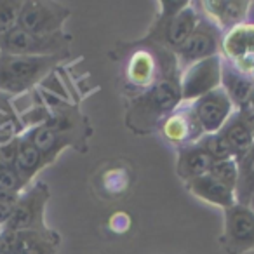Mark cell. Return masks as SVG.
<instances>
[{
	"label": "cell",
	"instance_id": "1",
	"mask_svg": "<svg viewBox=\"0 0 254 254\" xmlns=\"http://www.w3.org/2000/svg\"><path fill=\"white\" fill-rule=\"evenodd\" d=\"M181 70L171 66L159 82L146 92L129 99L126 127L134 134H152L159 131L164 120L181 105Z\"/></svg>",
	"mask_w": 254,
	"mask_h": 254
},
{
	"label": "cell",
	"instance_id": "2",
	"mask_svg": "<svg viewBox=\"0 0 254 254\" xmlns=\"http://www.w3.org/2000/svg\"><path fill=\"white\" fill-rule=\"evenodd\" d=\"M126 47L120 71V87L129 99L146 92L171 66L178 64L174 54L157 44L141 40Z\"/></svg>",
	"mask_w": 254,
	"mask_h": 254
},
{
	"label": "cell",
	"instance_id": "3",
	"mask_svg": "<svg viewBox=\"0 0 254 254\" xmlns=\"http://www.w3.org/2000/svg\"><path fill=\"white\" fill-rule=\"evenodd\" d=\"M68 58L70 53L60 56H11L0 53V96L11 99L35 91Z\"/></svg>",
	"mask_w": 254,
	"mask_h": 254
},
{
	"label": "cell",
	"instance_id": "4",
	"mask_svg": "<svg viewBox=\"0 0 254 254\" xmlns=\"http://www.w3.org/2000/svg\"><path fill=\"white\" fill-rule=\"evenodd\" d=\"M49 198V185L46 181H33L19 193L11 218L4 225V230H18V232L47 230L49 226L46 225V205Z\"/></svg>",
	"mask_w": 254,
	"mask_h": 254
},
{
	"label": "cell",
	"instance_id": "5",
	"mask_svg": "<svg viewBox=\"0 0 254 254\" xmlns=\"http://www.w3.org/2000/svg\"><path fill=\"white\" fill-rule=\"evenodd\" d=\"M73 37L66 32L60 35H37L21 28H12L0 39V53L11 56H60L70 53Z\"/></svg>",
	"mask_w": 254,
	"mask_h": 254
},
{
	"label": "cell",
	"instance_id": "6",
	"mask_svg": "<svg viewBox=\"0 0 254 254\" xmlns=\"http://www.w3.org/2000/svg\"><path fill=\"white\" fill-rule=\"evenodd\" d=\"M71 9L49 0H25L18 14V28L37 35H60L64 33L66 19Z\"/></svg>",
	"mask_w": 254,
	"mask_h": 254
},
{
	"label": "cell",
	"instance_id": "7",
	"mask_svg": "<svg viewBox=\"0 0 254 254\" xmlns=\"http://www.w3.org/2000/svg\"><path fill=\"white\" fill-rule=\"evenodd\" d=\"M223 39H225V33H223L214 23L209 21L205 16H202L200 23L197 25L195 32L188 37V40L180 49L173 53L178 61L180 70H185L187 66H190V64H193V63H198V61H202V60L221 56Z\"/></svg>",
	"mask_w": 254,
	"mask_h": 254
},
{
	"label": "cell",
	"instance_id": "8",
	"mask_svg": "<svg viewBox=\"0 0 254 254\" xmlns=\"http://www.w3.org/2000/svg\"><path fill=\"white\" fill-rule=\"evenodd\" d=\"M180 85L181 103H193L221 87V56L202 60L181 70Z\"/></svg>",
	"mask_w": 254,
	"mask_h": 254
},
{
	"label": "cell",
	"instance_id": "9",
	"mask_svg": "<svg viewBox=\"0 0 254 254\" xmlns=\"http://www.w3.org/2000/svg\"><path fill=\"white\" fill-rule=\"evenodd\" d=\"M221 246L226 254H244L254 249V211L249 205L235 204L225 211Z\"/></svg>",
	"mask_w": 254,
	"mask_h": 254
},
{
	"label": "cell",
	"instance_id": "10",
	"mask_svg": "<svg viewBox=\"0 0 254 254\" xmlns=\"http://www.w3.org/2000/svg\"><path fill=\"white\" fill-rule=\"evenodd\" d=\"M160 136L174 148L195 145L204 138V129L195 115L191 103H181L160 126Z\"/></svg>",
	"mask_w": 254,
	"mask_h": 254
},
{
	"label": "cell",
	"instance_id": "11",
	"mask_svg": "<svg viewBox=\"0 0 254 254\" xmlns=\"http://www.w3.org/2000/svg\"><path fill=\"white\" fill-rule=\"evenodd\" d=\"M191 108L204 129V134L219 132L235 112L232 99L228 98L223 87H218L209 94L198 98L197 101L191 103Z\"/></svg>",
	"mask_w": 254,
	"mask_h": 254
},
{
	"label": "cell",
	"instance_id": "12",
	"mask_svg": "<svg viewBox=\"0 0 254 254\" xmlns=\"http://www.w3.org/2000/svg\"><path fill=\"white\" fill-rule=\"evenodd\" d=\"M198 11L202 16L212 21L223 33L232 32L233 28L247 23L253 2L247 0H204L198 2Z\"/></svg>",
	"mask_w": 254,
	"mask_h": 254
},
{
	"label": "cell",
	"instance_id": "13",
	"mask_svg": "<svg viewBox=\"0 0 254 254\" xmlns=\"http://www.w3.org/2000/svg\"><path fill=\"white\" fill-rule=\"evenodd\" d=\"M221 87L237 110H246L254 94V82L233 61L221 56Z\"/></svg>",
	"mask_w": 254,
	"mask_h": 254
},
{
	"label": "cell",
	"instance_id": "14",
	"mask_svg": "<svg viewBox=\"0 0 254 254\" xmlns=\"http://www.w3.org/2000/svg\"><path fill=\"white\" fill-rule=\"evenodd\" d=\"M219 132L228 141L237 162L242 160L253 150L254 146L253 124H251L247 113L242 112V110H235L233 115L230 117V120L223 126V129Z\"/></svg>",
	"mask_w": 254,
	"mask_h": 254
},
{
	"label": "cell",
	"instance_id": "15",
	"mask_svg": "<svg viewBox=\"0 0 254 254\" xmlns=\"http://www.w3.org/2000/svg\"><path fill=\"white\" fill-rule=\"evenodd\" d=\"M187 190L197 198H200V200L223 207L225 211L237 204L235 190L232 187H228V185L221 183L219 180H216L209 173L187 183Z\"/></svg>",
	"mask_w": 254,
	"mask_h": 254
},
{
	"label": "cell",
	"instance_id": "16",
	"mask_svg": "<svg viewBox=\"0 0 254 254\" xmlns=\"http://www.w3.org/2000/svg\"><path fill=\"white\" fill-rule=\"evenodd\" d=\"M212 162H214V159L205 152V148L200 143L183 146V148H178L176 174L187 185L190 181L207 174Z\"/></svg>",
	"mask_w": 254,
	"mask_h": 254
},
{
	"label": "cell",
	"instance_id": "17",
	"mask_svg": "<svg viewBox=\"0 0 254 254\" xmlns=\"http://www.w3.org/2000/svg\"><path fill=\"white\" fill-rule=\"evenodd\" d=\"M25 134L32 139V143L37 146V150L40 152V155L44 157V162L46 166L53 164L58 157L61 155L64 148H73L71 141L66 138V136L60 134L54 129L47 127L46 124H39V126L28 127L25 131Z\"/></svg>",
	"mask_w": 254,
	"mask_h": 254
},
{
	"label": "cell",
	"instance_id": "18",
	"mask_svg": "<svg viewBox=\"0 0 254 254\" xmlns=\"http://www.w3.org/2000/svg\"><path fill=\"white\" fill-rule=\"evenodd\" d=\"M14 167L18 169V173L21 174V178L25 180V183L32 185L33 178L46 167L44 157L40 155V152L37 150V146L32 143V139L23 132L21 136H18L16 139V160Z\"/></svg>",
	"mask_w": 254,
	"mask_h": 254
},
{
	"label": "cell",
	"instance_id": "19",
	"mask_svg": "<svg viewBox=\"0 0 254 254\" xmlns=\"http://www.w3.org/2000/svg\"><path fill=\"white\" fill-rule=\"evenodd\" d=\"M221 56L232 61L254 58V23H244L226 33Z\"/></svg>",
	"mask_w": 254,
	"mask_h": 254
},
{
	"label": "cell",
	"instance_id": "20",
	"mask_svg": "<svg viewBox=\"0 0 254 254\" xmlns=\"http://www.w3.org/2000/svg\"><path fill=\"white\" fill-rule=\"evenodd\" d=\"M61 237L47 228L44 232H19V242L14 254H58Z\"/></svg>",
	"mask_w": 254,
	"mask_h": 254
},
{
	"label": "cell",
	"instance_id": "21",
	"mask_svg": "<svg viewBox=\"0 0 254 254\" xmlns=\"http://www.w3.org/2000/svg\"><path fill=\"white\" fill-rule=\"evenodd\" d=\"M237 164H239V178L235 185L237 204L249 205L251 198L254 197V148Z\"/></svg>",
	"mask_w": 254,
	"mask_h": 254
},
{
	"label": "cell",
	"instance_id": "22",
	"mask_svg": "<svg viewBox=\"0 0 254 254\" xmlns=\"http://www.w3.org/2000/svg\"><path fill=\"white\" fill-rule=\"evenodd\" d=\"M209 174L235 190L237 178H239V164H237L235 159L214 160L212 166H211V169H209Z\"/></svg>",
	"mask_w": 254,
	"mask_h": 254
},
{
	"label": "cell",
	"instance_id": "23",
	"mask_svg": "<svg viewBox=\"0 0 254 254\" xmlns=\"http://www.w3.org/2000/svg\"><path fill=\"white\" fill-rule=\"evenodd\" d=\"M198 143L204 146L205 152H207L214 160L235 159V157H233L232 148H230V145H228V141L223 138L221 132H214V134H204V138H202Z\"/></svg>",
	"mask_w": 254,
	"mask_h": 254
},
{
	"label": "cell",
	"instance_id": "24",
	"mask_svg": "<svg viewBox=\"0 0 254 254\" xmlns=\"http://www.w3.org/2000/svg\"><path fill=\"white\" fill-rule=\"evenodd\" d=\"M28 185L14 166H0V191L9 195H19Z\"/></svg>",
	"mask_w": 254,
	"mask_h": 254
},
{
	"label": "cell",
	"instance_id": "25",
	"mask_svg": "<svg viewBox=\"0 0 254 254\" xmlns=\"http://www.w3.org/2000/svg\"><path fill=\"white\" fill-rule=\"evenodd\" d=\"M21 0H0V39L18 25Z\"/></svg>",
	"mask_w": 254,
	"mask_h": 254
},
{
	"label": "cell",
	"instance_id": "26",
	"mask_svg": "<svg viewBox=\"0 0 254 254\" xmlns=\"http://www.w3.org/2000/svg\"><path fill=\"white\" fill-rule=\"evenodd\" d=\"M18 197L19 195H9V193H2V191H0V228H4V225L9 221Z\"/></svg>",
	"mask_w": 254,
	"mask_h": 254
},
{
	"label": "cell",
	"instance_id": "27",
	"mask_svg": "<svg viewBox=\"0 0 254 254\" xmlns=\"http://www.w3.org/2000/svg\"><path fill=\"white\" fill-rule=\"evenodd\" d=\"M0 112L14 113V110H12V106H11V99L5 98V96H0Z\"/></svg>",
	"mask_w": 254,
	"mask_h": 254
},
{
	"label": "cell",
	"instance_id": "28",
	"mask_svg": "<svg viewBox=\"0 0 254 254\" xmlns=\"http://www.w3.org/2000/svg\"><path fill=\"white\" fill-rule=\"evenodd\" d=\"M242 112H246V110H242ZM246 113H247V117H249L251 124H253V132H254V113H251V112H246Z\"/></svg>",
	"mask_w": 254,
	"mask_h": 254
},
{
	"label": "cell",
	"instance_id": "29",
	"mask_svg": "<svg viewBox=\"0 0 254 254\" xmlns=\"http://www.w3.org/2000/svg\"><path fill=\"white\" fill-rule=\"evenodd\" d=\"M249 207H251V209H253V211H254V197L251 198V202H249Z\"/></svg>",
	"mask_w": 254,
	"mask_h": 254
}]
</instances>
